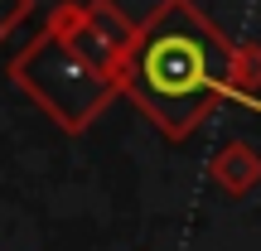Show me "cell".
Listing matches in <instances>:
<instances>
[{"mask_svg": "<svg viewBox=\"0 0 261 251\" xmlns=\"http://www.w3.org/2000/svg\"><path fill=\"white\" fill-rule=\"evenodd\" d=\"M237 53L242 48L227 44L194 0H160L140 19L121 92L155 130H165V140H189L232 92Z\"/></svg>", "mask_w": 261, "mask_h": 251, "instance_id": "obj_1", "label": "cell"}, {"mask_svg": "<svg viewBox=\"0 0 261 251\" xmlns=\"http://www.w3.org/2000/svg\"><path fill=\"white\" fill-rule=\"evenodd\" d=\"M10 77H15L19 92H29V102H34L48 121H58L63 130H73V135L87 130L107 111V102L121 92L107 73H97L87 58H77L73 44H68L58 29H48V24H44V34H34L15 53Z\"/></svg>", "mask_w": 261, "mask_h": 251, "instance_id": "obj_2", "label": "cell"}, {"mask_svg": "<svg viewBox=\"0 0 261 251\" xmlns=\"http://www.w3.org/2000/svg\"><path fill=\"white\" fill-rule=\"evenodd\" d=\"M48 29H58V34L73 44L77 58H87L97 73H107L121 87V73L130 63V48H136L140 24H130L112 0H83V5L68 0V5H58L54 15H48Z\"/></svg>", "mask_w": 261, "mask_h": 251, "instance_id": "obj_3", "label": "cell"}, {"mask_svg": "<svg viewBox=\"0 0 261 251\" xmlns=\"http://www.w3.org/2000/svg\"><path fill=\"white\" fill-rule=\"evenodd\" d=\"M208 174H213V184L223 188V193L242 198V193H252L261 184V150L247 145V140H227V145L208 159Z\"/></svg>", "mask_w": 261, "mask_h": 251, "instance_id": "obj_4", "label": "cell"}, {"mask_svg": "<svg viewBox=\"0 0 261 251\" xmlns=\"http://www.w3.org/2000/svg\"><path fill=\"white\" fill-rule=\"evenodd\" d=\"M261 87V48L247 44L242 53H237V82H232V92H242V97H252Z\"/></svg>", "mask_w": 261, "mask_h": 251, "instance_id": "obj_5", "label": "cell"}, {"mask_svg": "<svg viewBox=\"0 0 261 251\" xmlns=\"http://www.w3.org/2000/svg\"><path fill=\"white\" fill-rule=\"evenodd\" d=\"M29 15H34V0H0V39H5L10 29H19Z\"/></svg>", "mask_w": 261, "mask_h": 251, "instance_id": "obj_6", "label": "cell"}]
</instances>
